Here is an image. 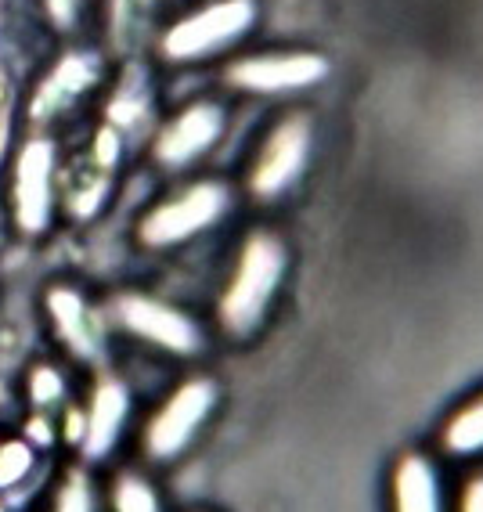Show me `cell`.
<instances>
[{
  "label": "cell",
  "instance_id": "6da1fadb",
  "mask_svg": "<svg viewBox=\"0 0 483 512\" xmlns=\"http://www.w3.org/2000/svg\"><path fill=\"white\" fill-rule=\"evenodd\" d=\"M285 267H289V253H285L278 235L256 231V235L246 238V246L238 253L235 275H231L217 307L220 325L228 336L246 339L264 325L274 296L285 282Z\"/></svg>",
  "mask_w": 483,
  "mask_h": 512
},
{
  "label": "cell",
  "instance_id": "7a4b0ae2",
  "mask_svg": "<svg viewBox=\"0 0 483 512\" xmlns=\"http://www.w3.org/2000/svg\"><path fill=\"white\" fill-rule=\"evenodd\" d=\"M217 383L213 379H188L166 397L163 408L152 415L145 430V455L152 462H174L192 448L199 430L217 408Z\"/></svg>",
  "mask_w": 483,
  "mask_h": 512
},
{
  "label": "cell",
  "instance_id": "3957f363",
  "mask_svg": "<svg viewBox=\"0 0 483 512\" xmlns=\"http://www.w3.org/2000/svg\"><path fill=\"white\" fill-rule=\"evenodd\" d=\"M231 206V192L220 181H202L188 192H181L177 199L155 206L145 220H141V242L145 246H177L188 242L199 231L213 228Z\"/></svg>",
  "mask_w": 483,
  "mask_h": 512
},
{
  "label": "cell",
  "instance_id": "277c9868",
  "mask_svg": "<svg viewBox=\"0 0 483 512\" xmlns=\"http://www.w3.org/2000/svg\"><path fill=\"white\" fill-rule=\"evenodd\" d=\"M256 22V4L253 0H217L210 8L195 11L188 19L177 22L163 40V51L174 62H195L206 58L220 47L235 44L238 37H246Z\"/></svg>",
  "mask_w": 483,
  "mask_h": 512
},
{
  "label": "cell",
  "instance_id": "5b68a950",
  "mask_svg": "<svg viewBox=\"0 0 483 512\" xmlns=\"http://www.w3.org/2000/svg\"><path fill=\"white\" fill-rule=\"evenodd\" d=\"M310 145H314V134H310V123L303 116H289L285 123H278L267 134L264 148L253 163V174H249V188L256 199L271 202L289 192L307 170Z\"/></svg>",
  "mask_w": 483,
  "mask_h": 512
},
{
  "label": "cell",
  "instance_id": "8992f818",
  "mask_svg": "<svg viewBox=\"0 0 483 512\" xmlns=\"http://www.w3.org/2000/svg\"><path fill=\"white\" fill-rule=\"evenodd\" d=\"M329 76V62L314 51H285V55H249L228 69V80L249 94H292L307 91Z\"/></svg>",
  "mask_w": 483,
  "mask_h": 512
},
{
  "label": "cell",
  "instance_id": "52a82bcc",
  "mask_svg": "<svg viewBox=\"0 0 483 512\" xmlns=\"http://www.w3.org/2000/svg\"><path fill=\"white\" fill-rule=\"evenodd\" d=\"M116 314L137 339H145V343H152L159 350H170V354H181V357H192L202 350L199 325L184 311H177V307H170L163 300L137 296V293L119 296Z\"/></svg>",
  "mask_w": 483,
  "mask_h": 512
},
{
  "label": "cell",
  "instance_id": "ba28073f",
  "mask_svg": "<svg viewBox=\"0 0 483 512\" xmlns=\"http://www.w3.org/2000/svg\"><path fill=\"white\" fill-rule=\"evenodd\" d=\"M51 184H55V152L47 141H33L19 159L15 174V217L26 235H37L51 220Z\"/></svg>",
  "mask_w": 483,
  "mask_h": 512
},
{
  "label": "cell",
  "instance_id": "9c48e42d",
  "mask_svg": "<svg viewBox=\"0 0 483 512\" xmlns=\"http://www.w3.org/2000/svg\"><path fill=\"white\" fill-rule=\"evenodd\" d=\"M220 130H224V112H220V105L199 101V105H192V109H184L181 116L159 134L155 156H159V163H166V166L192 163V159H199L202 152L220 138Z\"/></svg>",
  "mask_w": 483,
  "mask_h": 512
},
{
  "label": "cell",
  "instance_id": "30bf717a",
  "mask_svg": "<svg viewBox=\"0 0 483 512\" xmlns=\"http://www.w3.org/2000/svg\"><path fill=\"white\" fill-rule=\"evenodd\" d=\"M390 502L393 512H447L444 476L437 462L422 451H408L397 458L390 476Z\"/></svg>",
  "mask_w": 483,
  "mask_h": 512
},
{
  "label": "cell",
  "instance_id": "8fae6325",
  "mask_svg": "<svg viewBox=\"0 0 483 512\" xmlns=\"http://www.w3.org/2000/svg\"><path fill=\"white\" fill-rule=\"evenodd\" d=\"M130 419V394L127 386L116 383V379H105V383L94 390L91 397V412L83 422V437L80 448L87 458H105L123 437V426Z\"/></svg>",
  "mask_w": 483,
  "mask_h": 512
},
{
  "label": "cell",
  "instance_id": "7c38bea8",
  "mask_svg": "<svg viewBox=\"0 0 483 512\" xmlns=\"http://www.w3.org/2000/svg\"><path fill=\"white\" fill-rule=\"evenodd\" d=\"M47 307H51V318H55L58 336L69 343L80 357H98L101 336H98V321L91 318L87 303L73 289H55L47 296Z\"/></svg>",
  "mask_w": 483,
  "mask_h": 512
},
{
  "label": "cell",
  "instance_id": "4fadbf2b",
  "mask_svg": "<svg viewBox=\"0 0 483 512\" xmlns=\"http://www.w3.org/2000/svg\"><path fill=\"white\" fill-rule=\"evenodd\" d=\"M440 448L451 458H480L483 455V394L465 401L440 430Z\"/></svg>",
  "mask_w": 483,
  "mask_h": 512
},
{
  "label": "cell",
  "instance_id": "5bb4252c",
  "mask_svg": "<svg viewBox=\"0 0 483 512\" xmlns=\"http://www.w3.org/2000/svg\"><path fill=\"white\" fill-rule=\"evenodd\" d=\"M112 509L116 512H166L155 487L141 473H119L112 484Z\"/></svg>",
  "mask_w": 483,
  "mask_h": 512
},
{
  "label": "cell",
  "instance_id": "9a60e30c",
  "mask_svg": "<svg viewBox=\"0 0 483 512\" xmlns=\"http://www.w3.org/2000/svg\"><path fill=\"white\" fill-rule=\"evenodd\" d=\"M29 469H33V451H29L26 444H19V440L4 444V448H0V491L22 484L29 476Z\"/></svg>",
  "mask_w": 483,
  "mask_h": 512
},
{
  "label": "cell",
  "instance_id": "2e32d148",
  "mask_svg": "<svg viewBox=\"0 0 483 512\" xmlns=\"http://www.w3.org/2000/svg\"><path fill=\"white\" fill-rule=\"evenodd\" d=\"M55 512H94L91 480L83 473H69V480H65L55 498Z\"/></svg>",
  "mask_w": 483,
  "mask_h": 512
},
{
  "label": "cell",
  "instance_id": "e0dca14e",
  "mask_svg": "<svg viewBox=\"0 0 483 512\" xmlns=\"http://www.w3.org/2000/svg\"><path fill=\"white\" fill-rule=\"evenodd\" d=\"M29 394H33V401L37 404H51L62 397V383H58L55 372H47V368H40L37 375H33V383H29Z\"/></svg>",
  "mask_w": 483,
  "mask_h": 512
},
{
  "label": "cell",
  "instance_id": "ac0fdd59",
  "mask_svg": "<svg viewBox=\"0 0 483 512\" xmlns=\"http://www.w3.org/2000/svg\"><path fill=\"white\" fill-rule=\"evenodd\" d=\"M458 512H483V469L465 476L462 494H458Z\"/></svg>",
  "mask_w": 483,
  "mask_h": 512
},
{
  "label": "cell",
  "instance_id": "d6986e66",
  "mask_svg": "<svg viewBox=\"0 0 483 512\" xmlns=\"http://www.w3.org/2000/svg\"><path fill=\"white\" fill-rule=\"evenodd\" d=\"M47 4H51V15H55L58 22H69V19H73L76 0H47Z\"/></svg>",
  "mask_w": 483,
  "mask_h": 512
}]
</instances>
